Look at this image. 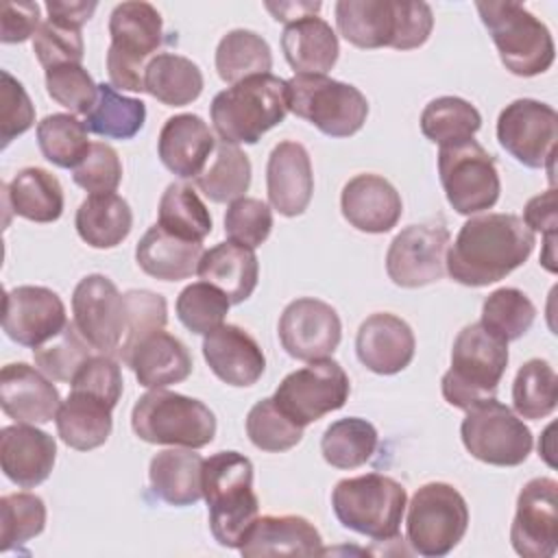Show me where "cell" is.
<instances>
[{
  "label": "cell",
  "mask_w": 558,
  "mask_h": 558,
  "mask_svg": "<svg viewBox=\"0 0 558 558\" xmlns=\"http://www.w3.org/2000/svg\"><path fill=\"white\" fill-rule=\"evenodd\" d=\"M534 231L514 214L469 218L447 248L449 277L469 288H484L510 275L532 253Z\"/></svg>",
  "instance_id": "obj_1"
},
{
  "label": "cell",
  "mask_w": 558,
  "mask_h": 558,
  "mask_svg": "<svg viewBox=\"0 0 558 558\" xmlns=\"http://www.w3.org/2000/svg\"><path fill=\"white\" fill-rule=\"evenodd\" d=\"M338 33L357 48L412 50L423 46L434 28L427 2L405 0H340L333 7Z\"/></svg>",
  "instance_id": "obj_2"
},
{
  "label": "cell",
  "mask_w": 558,
  "mask_h": 558,
  "mask_svg": "<svg viewBox=\"0 0 558 558\" xmlns=\"http://www.w3.org/2000/svg\"><path fill=\"white\" fill-rule=\"evenodd\" d=\"M203 497L209 530L222 547L240 549L259 517L253 490V462L238 451H218L203 462Z\"/></svg>",
  "instance_id": "obj_3"
},
{
  "label": "cell",
  "mask_w": 558,
  "mask_h": 558,
  "mask_svg": "<svg viewBox=\"0 0 558 558\" xmlns=\"http://www.w3.org/2000/svg\"><path fill=\"white\" fill-rule=\"evenodd\" d=\"M288 113L286 81L275 74L248 76L211 100L209 116L227 144H257L266 131L281 124Z\"/></svg>",
  "instance_id": "obj_4"
},
{
  "label": "cell",
  "mask_w": 558,
  "mask_h": 558,
  "mask_svg": "<svg viewBox=\"0 0 558 558\" xmlns=\"http://www.w3.org/2000/svg\"><path fill=\"white\" fill-rule=\"evenodd\" d=\"M508 366V342L488 331L482 323L466 325L453 340L451 368L442 375L440 388L449 405L469 410L495 397Z\"/></svg>",
  "instance_id": "obj_5"
},
{
  "label": "cell",
  "mask_w": 558,
  "mask_h": 558,
  "mask_svg": "<svg viewBox=\"0 0 558 558\" xmlns=\"http://www.w3.org/2000/svg\"><path fill=\"white\" fill-rule=\"evenodd\" d=\"M475 9L497 46L499 59L514 76H538L556 57L549 28L519 2H475Z\"/></svg>",
  "instance_id": "obj_6"
},
{
  "label": "cell",
  "mask_w": 558,
  "mask_h": 558,
  "mask_svg": "<svg viewBox=\"0 0 558 558\" xmlns=\"http://www.w3.org/2000/svg\"><path fill=\"white\" fill-rule=\"evenodd\" d=\"M131 427L150 445L201 449L216 436V416L194 397L155 388L135 401Z\"/></svg>",
  "instance_id": "obj_7"
},
{
  "label": "cell",
  "mask_w": 558,
  "mask_h": 558,
  "mask_svg": "<svg viewBox=\"0 0 558 558\" xmlns=\"http://www.w3.org/2000/svg\"><path fill=\"white\" fill-rule=\"evenodd\" d=\"M405 506L403 484L381 473L340 480L331 493L336 519L347 530L375 541L397 538Z\"/></svg>",
  "instance_id": "obj_8"
},
{
  "label": "cell",
  "mask_w": 558,
  "mask_h": 558,
  "mask_svg": "<svg viewBox=\"0 0 558 558\" xmlns=\"http://www.w3.org/2000/svg\"><path fill=\"white\" fill-rule=\"evenodd\" d=\"M109 81L118 89L144 92L146 65L163 41V22L150 2H122L109 17Z\"/></svg>",
  "instance_id": "obj_9"
},
{
  "label": "cell",
  "mask_w": 558,
  "mask_h": 558,
  "mask_svg": "<svg viewBox=\"0 0 558 558\" xmlns=\"http://www.w3.org/2000/svg\"><path fill=\"white\" fill-rule=\"evenodd\" d=\"M286 87L288 111L329 137H349L366 122L368 100L349 83L325 74H294Z\"/></svg>",
  "instance_id": "obj_10"
},
{
  "label": "cell",
  "mask_w": 558,
  "mask_h": 558,
  "mask_svg": "<svg viewBox=\"0 0 558 558\" xmlns=\"http://www.w3.org/2000/svg\"><path fill=\"white\" fill-rule=\"evenodd\" d=\"M469 527L464 497L445 482H429L416 488L408 504L405 532L412 551L440 558L453 551Z\"/></svg>",
  "instance_id": "obj_11"
},
{
  "label": "cell",
  "mask_w": 558,
  "mask_h": 558,
  "mask_svg": "<svg viewBox=\"0 0 558 558\" xmlns=\"http://www.w3.org/2000/svg\"><path fill=\"white\" fill-rule=\"evenodd\" d=\"M438 177L449 205L462 216L486 211L499 201L501 181L495 159L473 137L440 146Z\"/></svg>",
  "instance_id": "obj_12"
},
{
  "label": "cell",
  "mask_w": 558,
  "mask_h": 558,
  "mask_svg": "<svg viewBox=\"0 0 558 558\" xmlns=\"http://www.w3.org/2000/svg\"><path fill=\"white\" fill-rule=\"evenodd\" d=\"M462 445L480 462L519 466L532 451V432L508 405L488 397L464 410Z\"/></svg>",
  "instance_id": "obj_13"
},
{
  "label": "cell",
  "mask_w": 558,
  "mask_h": 558,
  "mask_svg": "<svg viewBox=\"0 0 558 558\" xmlns=\"http://www.w3.org/2000/svg\"><path fill=\"white\" fill-rule=\"evenodd\" d=\"M351 381L344 368L336 360L325 357L286 375L272 399L288 418L305 427L325 414L340 410L347 403Z\"/></svg>",
  "instance_id": "obj_14"
},
{
  "label": "cell",
  "mask_w": 558,
  "mask_h": 558,
  "mask_svg": "<svg viewBox=\"0 0 558 558\" xmlns=\"http://www.w3.org/2000/svg\"><path fill=\"white\" fill-rule=\"evenodd\" d=\"M501 148L527 168L554 170L558 142V113L547 102L519 98L506 105L497 118Z\"/></svg>",
  "instance_id": "obj_15"
},
{
  "label": "cell",
  "mask_w": 558,
  "mask_h": 558,
  "mask_svg": "<svg viewBox=\"0 0 558 558\" xmlns=\"http://www.w3.org/2000/svg\"><path fill=\"white\" fill-rule=\"evenodd\" d=\"M74 325L96 353L118 357L126 329L124 294L105 275L83 277L72 294Z\"/></svg>",
  "instance_id": "obj_16"
},
{
  "label": "cell",
  "mask_w": 558,
  "mask_h": 558,
  "mask_svg": "<svg viewBox=\"0 0 558 558\" xmlns=\"http://www.w3.org/2000/svg\"><path fill=\"white\" fill-rule=\"evenodd\" d=\"M449 231L442 225H410L388 246L386 272L395 286L421 288L442 279Z\"/></svg>",
  "instance_id": "obj_17"
},
{
  "label": "cell",
  "mask_w": 558,
  "mask_h": 558,
  "mask_svg": "<svg viewBox=\"0 0 558 558\" xmlns=\"http://www.w3.org/2000/svg\"><path fill=\"white\" fill-rule=\"evenodd\" d=\"M279 342L290 357L314 362L329 357L342 338L338 312L314 296H301L286 305L279 318Z\"/></svg>",
  "instance_id": "obj_18"
},
{
  "label": "cell",
  "mask_w": 558,
  "mask_h": 558,
  "mask_svg": "<svg viewBox=\"0 0 558 558\" xmlns=\"http://www.w3.org/2000/svg\"><path fill=\"white\" fill-rule=\"evenodd\" d=\"M510 543L523 558H551L558 547V482L530 480L519 497L510 525Z\"/></svg>",
  "instance_id": "obj_19"
},
{
  "label": "cell",
  "mask_w": 558,
  "mask_h": 558,
  "mask_svg": "<svg viewBox=\"0 0 558 558\" xmlns=\"http://www.w3.org/2000/svg\"><path fill=\"white\" fill-rule=\"evenodd\" d=\"M68 325L61 296L44 286H17L4 294L2 329L22 347H39Z\"/></svg>",
  "instance_id": "obj_20"
},
{
  "label": "cell",
  "mask_w": 558,
  "mask_h": 558,
  "mask_svg": "<svg viewBox=\"0 0 558 558\" xmlns=\"http://www.w3.org/2000/svg\"><path fill=\"white\" fill-rule=\"evenodd\" d=\"M0 405L15 423L44 425L57 416L61 395L48 375L17 362L7 364L0 373Z\"/></svg>",
  "instance_id": "obj_21"
},
{
  "label": "cell",
  "mask_w": 558,
  "mask_h": 558,
  "mask_svg": "<svg viewBox=\"0 0 558 558\" xmlns=\"http://www.w3.org/2000/svg\"><path fill=\"white\" fill-rule=\"evenodd\" d=\"M414 349L416 340L412 327L390 312L371 314L355 336L357 360L377 375L401 373L410 366Z\"/></svg>",
  "instance_id": "obj_22"
},
{
  "label": "cell",
  "mask_w": 558,
  "mask_h": 558,
  "mask_svg": "<svg viewBox=\"0 0 558 558\" xmlns=\"http://www.w3.org/2000/svg\"><path fill=\"white\" fill-rule=\"evenodd\" d=\"M203 357L220 381L235 388L253 386L266 371V357L257 340L246 329L229 323L205 333Z\"/></svg>",
  "instance_id": "obj_23"
},
{
  "label": "cell",
  "mask_w": 558,
  "mask_h": 558,
  "mask_svg": "<svg viewBox=\"0 0 558 558\" xmlns=\"http://www.w3.org/2000/svg\"><path fill=\"white\" fill-rule=\"evenodd\" d=\"M266 192L272 209L281 216H301L314 192L312 159L303 144L286 140L279 142L268 157Z\"/></svg>",
  "instance_id": "obj_24"
},
{
  "label": "cell",
  "mask_w": 558,
  "mask_h": 558,
  "mask_svg": "<svg viewBox=\"0 0 558 558\" xmlns=\"http://www.w3.org/2000/svg\"><path fill=\"white\" fill-rule=\"evenodd\" d=\"M340 209L344 220L357 231L386 233L399 222L403 203L388 179L364 172L344 183Z\"/></svg>",
  "instance_id": "obj_25"
},
{
  "label": "cell",
  "mask_w": 558,
  "mask_h": 558,
  "mask_svg": "<svg viewBox=\"0 0 558 558\" xmlns=\"http://www.w3.org/2000/svg\"><path fill=\"white\" fill-rule=\"evenodd\" d=\"M57 460L54 438L28 423L7 425L0 432V464L20 488H35L48 480Z\"/></svg>",
  "instance_id": "obj_26"
},
{
  "label": "cell",
  "mask_w": 558,
  "mask_h": 558,
  "mask_svg": "<svg viewBox=\"0 0 558 558\" xmlns=\"http://www.w3.org/2000/svg\"><path fill=\"white\" fill-rule=\"evenodd\" d=\"M216 148L207 122L196 113H179L163 122L157 140L161 163L181 179H196Z\"/></svg>",
  "instance_id": "obj_27"
},
{
  "label": "cell",
  "mask_w": 558,
  "mask_h": 558,
  "mask_svg": "<svg viewBox=\"0 0 558 558\" xmlns=\"http://www.w3.org/2000/svg\"><path fill=\"white\" fill-rule=\"evenodd\" d=\"M320 532L299 514H264L251 525L240 554L255 556H318L323 554Z\"/></svg>",
  "instance_id": "obj_28"
},
{
  "label": "cell",
  "mask_w": 558,
  "mask_h": 558,
  "mask_svg": "<svg viewBox=\"0 0 558 558\" xmlns=\"http://www.w3.org/2000/svg\"><path fill=\"white\" fill-rule=\"evenodd\" d=\"M144 388H166L181 384L192 373V355L187 347L172 333L157 329L142 338L124 362Z\"/></svg>",
  "instance_id": "obj_29"
},
{
  "label": "cell",
  "mask_w": 558,
  "mask_h": 558,
  "mask_svg": "<svg viewBox=\"0 0 558 558\" xmlns=\"http://www.w3.org/2000/svg\"><path fill=\"white\" fill-rule=\"evenodd\" d=\"M205 458L190 447H172L153 456L148 482L153 493L170 506H192L203 497Z\"/></svg>",
  "instance_id": "obj_30"
},
{
  "label": "cell",
  "mask_w": 558,
  "mask_h": 558,
  "mask_svg": "<svg viewBox=\"0 0 558 558\" xmlns=\"http://www.w3.org/2000/svg\"><path fill=\"white\" fill-rule=\"evenodd\" d=\"M281 50L296 74H327L338 61V35L318 15L286 24Z\"/></svg>",
  "instance_id": "obj_31"
},
{
  "label": "cell",
  "mask_w": 558,
  "mask_h": 558,
  "mask_svg": "<svg viewBox=\"0 0 558 558\" xmlns=\"http://www.w3.org/2000/svg\"><path fill=\"white\" fill-rule=\"evenodd\" d=\"M196 272L203 281L222 290L231 305H238L257 288L259 262L253 248L229 240L205 251Z\"/></svg>",
  "instance_id": "obj_32"
},
{
  "label": "cell",
  "mask_w": 558,
  "mask_h": 558,
  "mask_svg": "<svg viewBox=\"0 0 558 558\" xmlns=\"http://www.w3.org/2000/svg\"><path fill=\"white\" fill-rule=\"evenodd\" d=\"M203 244L190 242L153 225L135 246L137 266L161 281H181L198 270Z\"/></svg>",
  "instance_id": "obj_33"
},
{
  "label": "cell",
  "mask_w": 558,
  "mask_h": 558,
  "mask_svg": "<svg viewBox=\"0 0 558 558\" xmlns=\"http://www.w3.org/2000/svg\"><path fill=\"white\" fill-rule=\"evenodd\" d=\"M111 410L113 408L107 401L94 395L70 390L54 416L59 438L76 451H89L105 445L113 427Z\"/></svg>",
  "instance_id": "obj_34"
},
{
  "label": "cell",
  "mask_w": 558,
  "mask_h": 558,
  "mask_svg": "<svg viewBox=\"0 0 558 558\" xmlns=\"http://www.w3.org/2000/svg\"><path fill=\"white\" fill-rule=\"evenodd\" d=\"M4 203L15 216L33 222H54L63 214V187L54 174L31 166L17 170L11 183L2 185Z\"/></svg>",
  "instance_id": "obj_35"
},
{
  "label": "cell",
  "mask_w": 558,
  "mask_h": 558,
  "mask_svg": "<svg viewBox=\"0 0 558 558\" xmlns=\"http://www.w3.org/2000/svg\"><path fill=\"white\" fill-rule=\"evenodd\" d=\"M74 227L85 244L94 248H113L131 233L133 211L116 192L89 194L76 209Z\"/></svg>",
  "instance_id": "obj_36"
},
{
  "label": "cell",
  "mask_w": 558,
  "mask_h": 558,
  "mask_svg": "<svg viewBox=\"0 0 558 558\" xmlns=\"http://www.w3.org/2000/svg\"><path fill=\"white\" fill-rule=\"evenodd\" d=\"M201 68L174 52H159L146 65L144 92L163 102L166 107H183L194 102L203 92Z\"/></svg>",
  "instance_id": "obj_37"
},
{
  "label": "cell",
  "mask_w": 558,
  "mask_h": 558,
  "mask_svg": "<svg viewBox=\"0 0 558 558\" xmlns=\"http://www.w3.org/2000/svg\"><path fill=\"white\" fill-rule=\"evenodd\" d=\"M194 183L211 203H233L242 198L251 185L248 155L235 144L216 142L209 161Z\"/></svg>",
  "instance_id": "obj_38"
},
{
  "label": "cell",
  "mask_w": 558,
  "mask_h": 558,
  "mask_svg": "<svg viewBox=\"0 0 558 558\" xmlns=\"http://www.w3.org/2000/svg\"><path fill=\"white\" fill-rule=\"evenodd\" d=\"M216 70H218V76L229 85H235L248 76L270 74L272 50L268 41L255 31H246V28L229 31L218 41Z\"/></svg>",
  "instance_id": "obj_39"
},
{
  "label": "cell",
  "mask_w": 558,
  "mask_h": 558,
  "mask_svg": "<svg viewBox=\"0 0 558 558\" xmlns=\"http://www.w3.org/2000/svg\"><path fill=\"white\" fill-rule=\"evenodd\" d=\"M146 122V105L140 98H129L116 92L113 85L100 83L98 96L85 116L87 131L107 140H131Z\"/></svg>",
  "instance_id": "obj_40"
},
{
  "label": "cell",
  "mask_w": 558,
  "mask_h": 558,
  "mask_svg": "<svg viewBox=\"0 0 558 558\" xmlns=\"http://www.w3.org/2000/svg\"><path fill=\"white\" fill-rule=\"evenodd\" d=\"M377 442L379 436L371 421L347 416L333 421L325 429L320 438V451L325 462L333 469H357L373 458Z\"/></svg>",
  "instance_id": "obj_41"
},
{
  "label": "cell",
  "mask_w": 558,
  "mask_h": 558,
  "mask_svg": "<svg viewBox=\"0 0 558 558\" xmlns=\"http://www.w3.org/2000/svg\"><path fill=\"white\" fill-rule=\"evenodd\" d=\"M157 225L168 233L203 242L211 233V216L201 196L185 183H170L159 198Z\"/></svg>",
  "instance_id": "obj_42"
},
{
  "label": "cell",
  "mask_w": 558,
  "mask_h": 558,
  "mask_svg": "<svg viewBox=\"0 0 558 558\" xmlns=\"http://www.w3.org/2000/svg\"><path fill=\"white\" fill-rule=\"evenodd\" d=\"M482 126V116L469 100L460 96H440L425 105L421 113L423 135L438 144H458L471 140Z\"/></svg>",
  "instance_id": "obj_43"
},
{
  "label": "cell",
  "mask_w": 558,
  "mask_h": 558,
  "mask_svg": "<svg viewBox=\"0 0 558 558\" xmlns=\"http://www.w3.org/2000/svg\"><path fill=\"white\" fill-rule=\"evenodd\" d=\"M512 403L523 418H545L558 403V375L547 360H527L514 377Z\"/></svg>",
  "instance_id": "obj_44"
},
{
  "label": "cell",
  "mask_w": 558,
  "mask_h": 558,
  "mask_svg": "<svg viewBox=\"0 0 558 558\" xmlns=\"http://www.w3.org/2000/svg\"><path fill=\"white\" fill-rule=\"evenodd\" d=\"M37 144L50 163L72 170L81 163L92 146L85 122L76 120L72 113L46 116L37 124Z\"/></svg>",
  "instance_id": "obj_45"
},
{
  "label": "cell",
  "mask_w": 558,
  "mask_h": 558,
  "mask_svg": "<svg viewBox=\"0 0 558 558\" xmlns=\"http://www.w3.org/2000/svg\"><path fill=\"white\" fill-rule=\"evenodd\" d=\"M536 318V307L519 288H499L482 303V325L506 342L525 336Z\"/></svg>",
  "instance_id": "obj_46"
},
{
  "label": "cell",
  "mask_w": 558,
  "mask_h": 558,
  "mask_svg": "<svg viewBox=\"0 0 558 558\" xmlns=\"http://www.w3.org/2000/svg\"><path fill=\"white\" fill-rule=\"evenodd\" d=\"M94 355V347L76 329L74 320L68 323L54 338L33 349L37 368L54 381H72L78 368Z\"/></svg>",
  "instance_id": "obj_47"
},
{
  "label": "cell",
  "mask_w": 558,
  "mask_h": 558,
  "mask_svg": "<svg viewBox=\"0 0 558 558\" xmlns=\"http://www.w3.org/2000/svg\"><path fill=\"white\" fill-rule=\"evenodd\" d=\"M46 527V504L33 493H9L0 499V551L20 547Z\"/></svg>",
  "instance_id": "obj_48"
},
{
  "label": "cell",
  "mask_w": 558,
  "mask_h": 558,
  "mask_svg": "<svg viewBox=\"0 0 558 558\" xmlns=\"http://www.w3.org/2000/svg\"><path fill=\"white\" fill-rule=\"evenodd\" d=\"M248 440L270 453H281L296 447L303 438V427L288 418L275 403L272 397L257 401L246 414Z\"/></svg>",
  "instance_id": "obj_49"
},
{
  "label": "cell",
  "mask_w": 558,
  "mask_h": 558,
  "mask_svg": "<svg viewBox=\"0 0 558 558\" xmlns=\"http://www.w3.org/2000/svg\"><path fill=\"white\" fill-rule=\"evenodd\" d=\"M231 301L222 290L207 281L190 283L177 296V316L192 333H209L227 318Z\"/></svg>",
  "instance_id": "obj_50"
},
{
  "label": "cell",
  "mask_w": 558,
  "mask_h": 558,
  "mask_svg": "<svg viewBox=\"0 0 558 558\" xmlns=\"http://www.w3.org/2000/svg\"><path fill=\"white\" fill-rule=\"evenodd\" d=\"M124 303H126V329H124L122 347L118 351L120 362H124V357L142 338H146L157 329H163L168 323L166 299L157 292L129 290L124 292Z\"/></svg>",
  "instance_id": "obj_51"
},
{
  "label": "cell",
  "mask_w": 558,
  "mask_h": 558,
  "mask_svg": "<svg viewBox=\"0 0 558 558\" xmlns=\"http://www.w3.org/2000/svg\"><path fill=\"white\" fill-rule=\"evenodd\" d=\"M48 96L70 113L87 116L96 102L98 85L81 63H65L46 70Z\"/></svg>",
  "instance_id": "obj_52"
},
{
  "label": "cell",
  "mask_w": 558,
  "mask_h": 558,
  "mask_svg": "<svg viewBox=\"0 0 558 558\" xmlns=\"http://www.w3.org/2000/svg\"><path fill=\"white\" fill-rule=\"evenodd\" d=\"M270 229L272 211L264 201L242 196L229 203L225 214V233L231 242L255 248L268 240Z\"/></svg>",
  "instance_id": "obj_53"
},
{
  "label": "cell",
  "mask_w": 558,
  "mask_h": 558,
  "mask_svg": "<svg viewBox=\"0 0 558 558\" xmlns=\"http://www.w3.org/2000/svg\"><path fill=\"white\" fill-rule=\"evenodd\" d=\"M33 50L46 70L65 63H81L85 52L81 28L48 17L33 35Z\"/></svg>",
  "instance_id": "obj_54"
},
{
  "label": "cell",
  "mask_w": 558,
  "mask_h": 558,
  "mask_svg": "<svg viewBox=\"0 0 558 558\" xmlns=\"http://www.w3.org/2000/svg\"><path fill=\"white\" fill-rule=\"evenodd\" d=\"M72 179L89 194L116 192L122 181V161L116 148L105 142H92L87 155L72 170Z\"/></svg>",
  "instance_id": "obj_55"
},
{
  "label": "cell",
  "mask_w": 558,
  "mask_h": 558,
  "mask_svg": "<svg viewBox=\"0 0 558 558\" xmlns=\"http://www.w3.org/2000/svg\"><path fill=\"white\" fill-rule=\"evenodd\" d=\"M0 76V140L4 148L35 124V107L24 85L15 76H11L7 70H2Z\"/></svg>",
  "instance_id": "obj_56"
},
{
  "label": "cell",
  "mask_w": 558,
  "mask_h": 558,
  "mask_svg": "<svg viewBox=\"0 0 558 558\" xmlns=\"http://www.w3.org/2000/svg\"><path fill=\"white\" fill-rule=\"evenodd\" d=\"M70 390L94 395L116 408L122 395V371L118 360L102 353L92 355L72 377Z\"/></svg>",
  "instance_id": "obj_57"
},
{
  "label": "cell",
  "mask_w": 558,
  "mask_h": 558,
  "mask_svg": "<svg viewBox=\"0 0 558 558\" xmlns=\"http://www.w3.org/2000/svg\"><path fill=\"white\" fill-rule=\"evenodd\" d=\"M523 222L532 231L545 233V253L541 255V264L556 272L554 259V242H556V227H558V209H556V190L549 187L538 196H532L523 209Z\"/></svg>",
  "instance_id": "obj_58"
},
{
  "label": "cell",
  "mask_w": 558,
  "mask_h": 558,
  "mask_svg": "<svg viewBox=\"0 0 558 558\" xmlns=\"http://www.w3.org/2000/svg\"><path fill=\"white\" fill-rule=\"evenodd\" d=\"M39 4L37 2H4L0 17V41L22 44L39 28Z\"/></svg>",
  "instance_id": "obj_59"
},
{
  "label": "cell",
  "mask_w": 558,
  "mask_h": 558,
  "mask_svg": "<svg viewBox=\"0 0 558 558\" xmlns=\"http://www.w3.org/2000/svg\"><path fill=\"white\" fill-rule=\"evenodd\" d=\"M96 7H98L96 2H83V0H70V2L48 0L46 2V11L50 20H57L76 28H81L94 15Z\"/></svg>",
  "instance_id": "obj_60"
},
{
  "label": "cell",
  "mask_w": 558,
  "mask_h": 558,
  "mask_svg": "<svg viewBox=\"0 0 558 558\" xmlns=\"http://www.w3.org/2000/svg\"><path fill=\"white\" fill-rule=\"evenodd\" d=\"M266 9L275 15L277 22L292 24L305 15H316L320 11V2H266Z\"/></svg>",
  "instance_id": "obj_61"
}]
</instances>
